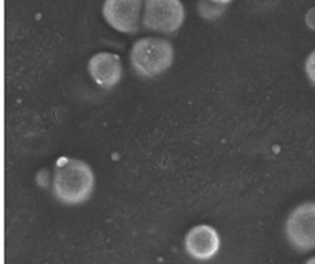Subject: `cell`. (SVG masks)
<instances>
[{"mask_svg": "<svg viewBox=\"0 0 315 264\" xmlns=\"http://www.w3.org/2000/svg\"><path fill=\"white\" fill-rule=\"evenodd\" d=\"M305 73H307L308 79L315 86V49L308 56L307 60H305Z\"/></svg>", "mask_w": 315, "mask_h": 264, "instance_id": "9", "label": "cell"}, {"mask_svg": "<svg viewBox=\"0 0 315 264\" xmlns=\"http://www.w3.org/2000/svg\"><path fill=\"white\" fill-rule=\"evenodd\" d=\"M305 264H315V256L313 257V258H310Z\"/></svg>", "mask_w": 315, "mask_h": 264, "instance_id": "12", "label": "cell"}, {"mask_svg": "<svg viewBox=\"0 0 315 264\" xmlns=\"http://www.w3.org/2000/svg\"><path fill=\"white\" fill-rule=\"evenodd\" d=\"M220 237L217 230L209 225L192 227L185 237V249L197 261H208L218 253Z\"/></svg>", "mask_w": 315, "mask_h": 264, "instance_id": "6", "label": "cell"}, {"mask_svg": "<svg viewBox=\"0 0 315 264\" xmlns=\"http://www.w3.org/2000/svg\"><path fill=\"white\" fill-rule=\"evenodd\" d=\"M211 1H213V3H216V4H219V5L225 6L227 4H229L232 0H211Z\"/></svg>", "mask_w": 315, "mask_h": 264, "instance_id": "11", "label": "cell"}, {"mask_svg": "<svg viewBox=\"0 0 315 264\" xmlns=\"http://www.w3.org/2000/svg\"><path fill=\"white\" fill-rule=\"evenodd\" d=\"M58 162L52 181V193L56 199L67 205L86 202L95 188V176L91 167L77 159Z\"/></svg>", "mask_w": 315, "mask_h": 264, "instance_id": "1", "label": "cell"}, {"mask_svg": "<svg viewBox=\"0 0 315 264\" xmlns=\"http://www.w3.org/2000/svg\"><path fill=\"white\" fill-rule=\"evenodd\" d=\"M305 23L310 30L315 31V8H312L305 15Z\"/></svg>", "mask_w": 315, "mask_h": 264, "instance_id": "10", "label": "cell"}, {"mask_svg": "<svg viewBox=\"0 0 315 264\" xmlns=\"http://www.w3.org/2000/svg\"><path fill=\"white\" fill-rule=\"evenodd\" d=\"M225 6L216 4L211 0H199V14L207 20H215L224 13Z\"/></svg>", "mask_w": 315, "mask_h": 264, "instance_id": "8", "label": "cell"}, {"mask_svg": "<svg viewBox=\"0 0 315 264\" xmlns=\"http://www.w3.org/2000/svg\"><path fill=\"white\" fill-rule=\"evenodd\" d=\"M143 0H106L102 14L110 26L122 34H136L139 30Z\"/></svg>", "mask_w": 315, "mask_h": 264, "instance_id": "5", "label": "cell"}, {"mask_svg": "<svg viewBox=\"0 0 315 264\" xmlns=\"http://www.w3.org/2000/svg\"><path fill=\"white\" fill-rule=\"evenodd\" d=\"M173 62V44L163 38H140L133 44L131 51L133 69L143 77H155L163 74L171 67Z\"/></svg>", "mask_w": 315, "mask_h": 264, "instance_id": "2", "label": "cell"}, {"mask_svg": "<svg viewBox=\"0 0 315 264\" xmlns=\"http://www.w3.org/2000/svg\"><path fill=\"white\" fill-rule=\"evenodd\" d=\"M185 20V9L180 0H145L143 26L164 35L176 32Z\"/></svg>", "mask_w": 315, "mask_h": 264, "instance_id": "3", "label": "cell"}, {"mask_svg": "<svg viewBox=\"0 0 315 264\" xmlns=\"http://www.w3.org/2000/svg\"><path fill=\"white\" fill-rule=\"evenodd\" d=\"M88 70L94 81L103 89H112L118 84L122 77L119 57L109 52H101L91 57Z\"/></svg>", "mask_w": 315, "mask_h": 264, "instance_id": "7", "label": "cell"}, {"mask_svg": "<svg viewBox=\"0 0 315 264\" xmlns=\"http://www.w3.org/2000/svg\"><path fill=\"white\" fill-rule=\"evenodd\" d=\"M286 235L297 251L315 249V203L298 205L286 221Z\"/></svg>", "mask_w": 315, "mask_h": 264, "instance_id": "4", "label": "cell"}]
</instances>
